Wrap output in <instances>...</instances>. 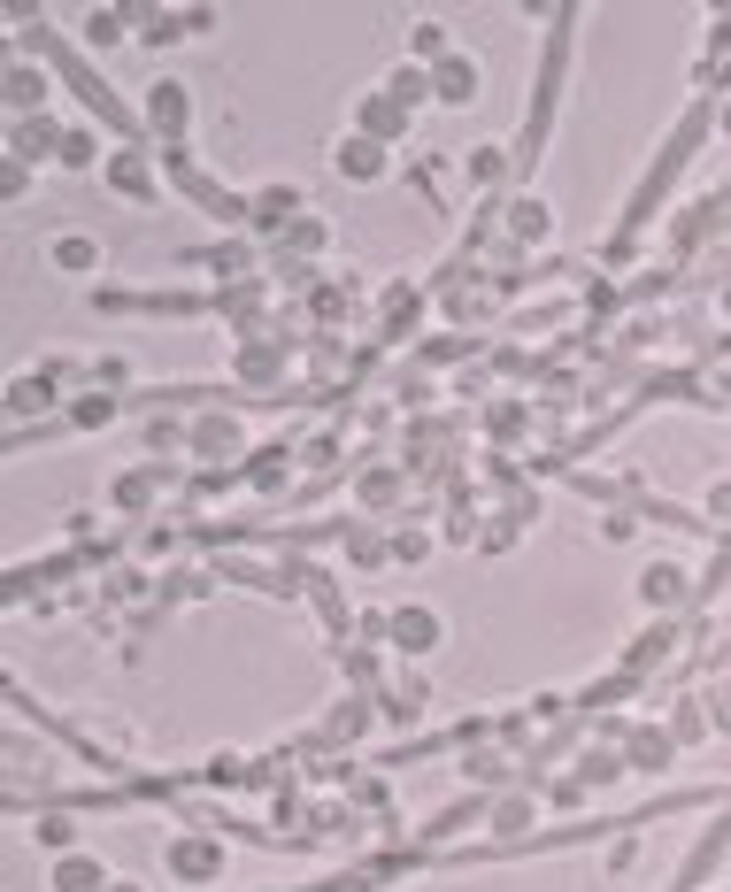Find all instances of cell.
<instances>
[{
	"mask_svg": "<svg viewBox=\"0 0 731 892\" xmlns=\"http://www.w3.org/2000/svg\"><path fill=\"white\" fill-rule=\"evenodd\" d=\"M169 878H185V885L224 878V847L216 839H169Z\"/></svg>",
	"mask_w": 731,
	"mask_h": 892,
	"instance_id": "1",
	"label": "cell"
},
{
	"mask_svg": "<svg viewBox=\"0 0 731 892\" xmlns=\"http://www.w3.org/2000/svg\"><path fill=\"white\" fill-rule=\"evenodd\" d=\"M477 85H485V70H477L470 54H446V62L432 70V101H446V108H470Z\"/></svg>",
	"mask_w": 731,
	"mask_h": 892,
	"instance_id": "2",
	"label": "cell"
},
{
	"mask_svg": "<svg viewBox=\"0 0 731 892\" xmlns=\"http://www.w3.org/2000/svg\"><path fill=\"white\" fill-rule=\"evenodd\" d=\"M331 169H339V177H354V185H378V177H385V147H378V139H362V132H347V139L331 147Z\"/></svg>",
	"mask_w": 731,
	"mask_h": 892,
	"instance_id": "3",
	"label": "cell"
},
{
	"mask_svg": "<svg viewBox=\"0 0 731 892\" xmlns=\"http://www.w3.org/2000/svg\"><path fill=\"white\" fill-rule=\"evenodd\" d=\"M62 139H70V132H62L54 116H16V124H8V147H16V162H47V147L62 154Z\"/></svg>",
	"mask_w": 731,
	"mask_h": 892,
	"instance_id": "4",
	"label": "cell"
},
{
	"mask_svg": "<svg viewBox=\"0 0 731 892\" xmlns=\"http://www.w3.org/2000/svg\"><path fill=\"white\" fill-rule=\"evenodd\" d=\"M146 124H154V132H185V124H193V101H185L177 77H154V85H146Z\"/></svg>",
	"mask_w": 731,
	"mask_h": 892,
	"instance_id": "5",
	"label": "cell"
},
{
	"mask_svg": "<svg viewBox=\"0 0 731 892\" xmlns=\"http://www.w3.org/2000/svg\"><path fill=\"white\" fill-rule=\"evenodd\" d=\"M439 639H446V623H439L432 608H393V646L401 654H432Z\"/></svg>",
	"mask_w": 731,
	"mask_h": 892,
	"instance_id": "6",
	"label": "cell"
},
{
	"mask_svg": "<svg viewBox=\"0 0 731 892\" xmlns=\"http://www.w3.org/2000/svg\"><path fill=\"white\" fill-rule=\"evenodd\" d=\"M409 116H416V108H401L393 93H370V101H362V124H354V132L385 147V139H401V132H409Z\"/></svg>",
	"mask_w": 731,
	"mask_h": 892,
	"instance_id": "7",
	"label": "cell"
},
{
	"mask_svg": "<svg viewBox=\"0 0 731 892\" xmlns=\"http://www.w3.org/2000/svg\"><path fill=\"white\" fill-rule=\"evenodd\" d=\"M639 600L647 608H686V570L678 562H647L639 570Z\"/></svg>",
	"mask_w": 731,
	"mask_h": 892,
	"instance_id": "8",
	"label": "cell"
},
{
	"mask_svg": "<svg viewBox=\"0 0 731 892\" xmlns=\"http://www.w3.org/2000/svg\"><path fill=\"white\" fill-rule=\"evenodd\" d=\"M47 892H109V870H101L93 854H62L54 878H47Z\"/></svg>",
	"mask_w": 731,
	"mask_h": 892,
	"instance_id": "9",
	"label": "cell"
},
{
	"mask_svg": "<svg viewBox=\"0 0 731 892\" xmlns=\"http://www.w3.org/2000/svg\"><path fill=\"white\" fill-rule=\"evenodd\" d=\"M185 446H193L200 461H224V454H239V424H231V416H200Z\"/></svg>",
	"mask_w": 731,
	"mask_h": 892,
	"instance_id": "10",
	"label": "cell"
},
{
	"mask_svg": "<svg viewBox=\"0 0 731 892\" xmlns=\"http://www.w3.org/2000/svg\"><path fill=\"white\" fill-rule=\"evenodd\" d=\"M109 185H116L124 200H154V169H146V154H109Z\"/></svg>",
	"mask_w": 731,
	"mask_h": 892,
	"instance_id": "11",
	"label": "cell"
},
{
	"mask_svg": "<svg viewBox=\"0 0 731 892\" xmlns=\"http://www.w3.org/2000/svg\"><path fill=\"white\" fill-rule=\"evenodd\" d=\"M409 54H416V70H424V62H446V54H454V39H446V23H439V15H424V23H409Z\"/></svg>",
	"mask_w": 731,
	"mask_h": 892,
	"instance_id": "12",
	"label": "cell"
},
{
	"mask_svg": "<svg viewBox=\"0 0 731 892\" xmlns=\"http://www.w3.org/2000/svg\"><path fill=\"white\" fill-rule=\"evenodd\" d=\"M39 101H47V77H39L31 62H16V70H8V108H16V116H39Z\"/></svg>",
	"mask_w": 731,
	"mask_h": 892,
	"instance_id": "13",
	"label": "cell"
},
{
	"mask_svg": "<svg viewBox=\"0 0 731 892\" xmlns=\"http://www.w3.org/2000/svg\"><path fill=\"white\" fill-rule=\"evenodd\" d=\"M47 262H54V270H70V278H85V270L101 262V247H93L85 231H70V239H54V247H47Z\"/></svg>",
	"mask_w": 731,
	"mask_h": 892,
	"instance_id": "14",
	"label": "cell"
},
{
	"mask_svg": "<svg viewBox=\"0 0 731 892\" xmlns=\"http://www.w3.org/2000/svg\"><path fill=\"white\" fill-rule=\"evenodd\" d=\"M462 177H470L477 193H493V185L508 177V162H501V147H470V154H462Z\"/></svg>",
	"mask_w": 731,
	"mask_h": 892,
	"instance_id": "15",
	"label": "cell"
},
{
	"mask_svg": "<svg viewBox=\"0 0 731 892\" xmlns=\"http://www.w3.org/2000/svg\"><path fill=\"white\" fill-rule=\"evenodd\" d=\"M132 15H140V8H93V15H85V39H93V46H116Z\"/></svg>",
	"mask_w": 731,
	"mask_h": 892,
	"instance_id": "16",
	"label": "cell"
},
{
	"mask_svg": "<svg viewBox=\"0 0 731 892\" xmlns=\"http://www.w3.org/2000/svg\"><path fill=\"white\" fill-rule=\"evenodd\" d=\"M508 231L516 239H547V200H508Z\"/></svg>",
	"mask_w": 731,
	"mask_h": 892,
	"instance_id": "17",
	"label": "cell"
},
{
	"mask_svg": "<svg viewBox=\"0 0 731 892\" xmlns=\"http://www.w3.org/2000/svg\"><path fill=\"white\" fill-rule=\"evenodd\" d=\"M286 208L300 216V193H292V185H270V193L255 200V224H286Z\"/></svg>",
	"mask_w": 731,
	"mask_h": 892,
	"instance_id": "18",
	"label": "cell"
},
{
	"mask_svg": "<svg viewBox=\"0 0 731 892\" xmlns=\"http://www.w3.org/2000/svg\"><path fill=\"white\" fill-rule=\"evenodd\" d=\"M54 162H62V169H93V162H101V139H93V132H70Z\"/></svg>",
	"mask_w": 731,
	"mask_h": 892,
	"instance_id": "19",
	"label": "cell"
},
{
	"mask_svg": "<svg viewBox=\"0 0 731 892\" xmlns=\"http://www.w3.org/2000/svg\"><path fill=\"white\" fill-rule=\"evenodd\" d=\"M393 492H401V469H370V477H362V500H370V508H385Z\"/></svg>",
	"mask_w": 731,
	"mask_h": 892,
	"instance_id": "20",
	"label": "cell"
},
{
	"mask_svg": "<svg viewBox=\"0 0 731 892\" xmlns=\"http://www.w3.org/2000/svg\"><path fill=\"white\" fill-rule=\"evenodd\" d=\"M631 761H639V769H670V739H655V732L631 739Z\"/></svg>",
	"mask_w": 731,
	"mask_h": 892,
	"instance_id": "21",
	"label": "cell"
},
{
	"mask_svg": "<svg viewBox=\"0 0 731 892\" xmlns=\"http://www.w3.org/2000/svg\"><path fill=\"white\" fill-rule=\"evenodd\" d=\"M109 416H116V401H101V393H93V401H78V408H70V424H78V432H93V424H109Z\"/></svg>",
	"mask_w": 731,
	"mask_h": 892,
	"instance_id": "22",
	"label": "cell"
},
{
	"mask_svg": "<svg viewBox=\"0 0 731 892\" xmlns=\"http://www.w3.org/2000/svg\"><path fill=\"white\" fill-rule=\"evenodd\" d=\"M70 839H78L70 816H39V847H70Z\"/></svg>",
	"mask_w": 731,
	"mask_h": 892,
	"instance_id": "23",
	"label": "cell"
},
{
	"mask_svg": "<svg viewBox=\"0 0 731 892\" xmlns=\"http://www.w3.org/2000/svg\"><path fill=\"white\" fill-rule=\"evenodd\" d=\"M608 777H624V761L616 754H585V785H608Z\"/></svg>",
	"mask_w": 731,
	"mask_h": 892,
	"instance_id": "24",
	"label": "cell"
},
{
	"mask_svg": "<svg viewBox=\"0 0 731 892\" xmlns=\"http://www.w3.org/2000/svg\"><path fill=\"white\" fill-rule=\"evenodd\" d=\"M532 823V800H501V816H493V831H524Z\"/></svg>",
	"mask_w": 731,
	"mask_h": 892,
	"instance_id": "25",
	"label": "cell"
},
{
	"mask_svg": "<svg viewBox=\"0 0 731 892\" xmlns=\"http://www.w3.org/2000/svg\"><path fill=\"white\" fill-rule=\"evenodd\" d=\"M709 516H724V523H731V485H717V492H709Z\"/></svg>",
	"mask_w": 731,
	"mask_h": 892,
	"instance_id": "26",
	"label": "cell"
},
{
	"mask_svg": "<svg viewBox=\"0 0 731 892\" xmlns=\"http://www.w3.org/2000/svg\"><path fill=\"white\" fill-rule=\"evenodd\" d=\"M109 892H140V885H109Z\"/></svg>",
	"mask_w": 731,
	"mask_h": 892,
	"instance_id": "27",
	"label": "cell"
}]
</instances>
